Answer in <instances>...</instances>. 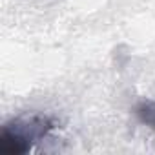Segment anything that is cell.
<instances>
[{
	"mask_svg": "<svg viewBox=\"0 0 155 155\" xmlns=\"http://www.w3.org/2000/svg\"><path fill=\"white\" fill-rule=\"evenodd\" d=\"M55 128V120L40 115H22L4 124L0 131V153L2 155H24L35 142L44 139Z\"/></svg>",
	"mask_w": 155,
	"mask_h": 155,
	"instance_id": "obj_1",
	"label": "cell"
},
{
	"mask_svg": "<svg viewBox=\"0 0 155 155\" xmlns=\"http://www.w3.org/2000/svg\"><path fill=\"white\" fill-rule=\"evenodd\" d=\"M135 115H137V119L142 124H146L151 130H155V102H151V101H140L135 106Z\"/></svg>",
	"mask_w": 155,
	"mask_h": 155,
	"instance_id": "obj_2",
	"label": "cell"
}]
</instances>
